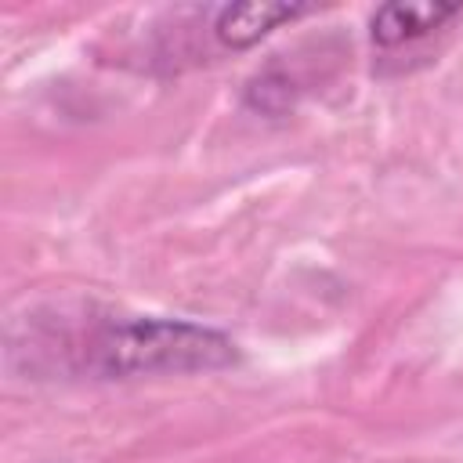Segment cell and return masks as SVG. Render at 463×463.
Here are the masks:
<instances>
[{
    "mask_svg": "<svg viewBox=\"0 0 463 463\" xmlns=\"http://www.w3.org/2000/svg\"><path fill=\"white\" fill-rule=\"evenodd\" d=\"M76 373L101 380L159 376V373H210L239 358L235 340L221 329L184 318H101L87 322L80 336L65 344Z\"/></svg>",
    "mask_w": 463,
    "mask_h": 463,
    "instance_id": "obj_1",
    "label": "cell"
},
{
    "mask_svg": "<svg viewBox=\"0 0 463 463\" xmlns=\"http://www.w3.org/2000/svg\"><path fill=\"white\" fill-rule=\"evenodd\" d=\"M300 14H307L304 4H228V7H217L213 14V36L221 47L246 51L260 43L271 29L297 22Z\"/></svg>",
    "mask_w": 463,
    "mask_h": 463,
    "instance_id": "obj_2",
    "label": "cell"
},
{
    "mask_svg": "<svg viewBox=\"0 0 463 463\" xmlns=\"http://www.w3.org/2000/svg\"><path fill=\"white\" fill-rule=\"evenodd\" d=\"M459 11H463L459 4H438V0L434 4H383L376 7L369 22V36L376 47H402L420 36H430Z\"/></svg>",
    "mask_w": 463,
    "mask_h": 463,
    "instance_id": "obj_3",
    "label": "cell"
}]
</instances>
